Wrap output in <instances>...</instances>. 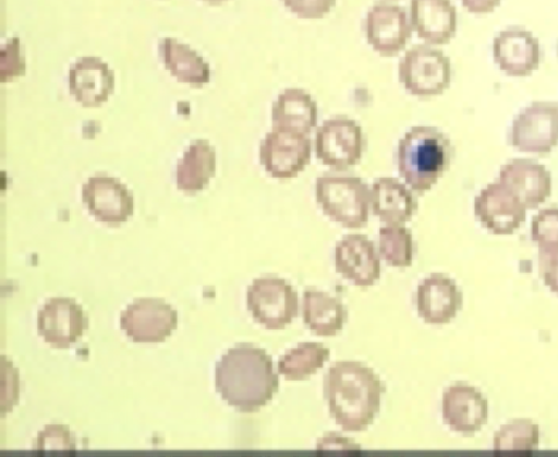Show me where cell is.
<instances>
[{
    "mask_svg": "<svg viewBox=\"0 0 558 457\" xmlns=\"http://www.w3.org/2000/svg\"><path fill=\"white\" fill-rule=\"evenodd\" d=\"M216 389L239 412L262 410L279 389L271 357L253 345H236L217 363Z\"/></svg>",
    "mask_w": 558,
    "mask_h": 457,
    "instance_id": "cell-1",
    "label": "cell"
},
{
    "mask_svg": "<svg viewBox=\"0 0 558 457\" xmlns=\"http://www.w3.org/2000/svg\"><path fill=\"white\" fill-rule=\"evenodd\" d=\"M324 393L333 422L345 432H363L375 423L385 387L361 362L340 361L325 375Z\"/></svg>",
    "mask_w": 558,
    "mask_h": 457,
    "instance_id": "cell-2",
    "label": "cell"
},
{
    "mask_svg": "<svg viewBox=\"0 0 558 457\" xmlns=\"http://www.w3.org/2000/svg\"><path fill=\"white\" fill-rule=\"evenodd\" d=\"M453 156L448 136L435 127L415 125L399 141L398 170L408 188L424 194L449 171Z\"/></svg>",
    "mask_w": 558,
    "mask_h": 457,
    "instance_id": "cell-3",
    "label": "cell"
},
{
    "mask_svg": "<svg viewBox=\"0 0 558 457\" xmlns=\"http://www.w3.org/2000/svg\"><path fill=\"white\" fill-rule=\"evenodd\" d=\"M315 199L331 221L348 229L367 226L371 209V188L362 178L324 175L316 179Z\"/></svg>",
    "mask_w": 558,
    "mask_h": 457,
    "instance_id": "cell-4",
    "label": "cell"
},
{
    "mask_svg": "<svg viewBox=\"0 0 558 457\" xmlns=\"http://www.w3.org/2000/svg\"><path fill=\"white\" fill-rule=\"evenodd\" d=\"M399 81L413 96H439L451 85V60L433 45L414 46L399 63Z\"/></svg>",
    "mask_w": 558,
    "mask_h": 457,
    "instance_id": "cell-5",
    "label": "cell"
},
{
    "mask_svg": "<svg viewBox=\"0 0 558 457\" xmlns=\"http://www.w3.org/2000/svg\"><path fill=\"white\" fill-rule=\"evenodd\" d=\"M314 149L324 166L333 170L355 167L364 152L362 125L347 117L328 119L316 131Z\"/></svg>",
    "mask_w": 558,
    "mask_h": 457,
    "instance_id": "cell-6",
    "label": "cell"
},
{
    "mask_svg": "<svg viewBox=\"0 0 558 457\" xmlns=\"http://www.w3.org/2000/svg\"><path fill=\"white\" fill-rule=\"evenodd\" d=\"M247 306L268 330H283L300 315L298 292L284 279H256L247 290Z\"/></svg>",
    "mask_w": 558,
    "mask_h": 457,
    "instance_id": "cell-7",
    "label": "cell"
},
{
    "mask_svg": "<svg viewBox=\"0 0 558 457\" xmlns=\"http://www.w3.org/2000/svg\"><path fill=\"white\" fill-rule=\"evenodd\" d=\"M509 142L514 149L546 155L558 145V104L536 101L513 120Z\"/></svg>",
    "mask_w": 558,
    "mask_h": 457,
    "instance_id": "cell-8",
    "label": "cell"
},
{
    "mask_svg": "<svg viewBox=\"0 0 558 457\" xmlns=\"http://www.w3.org/2000/svg\"><path fill=\"white\" fill-rule=\"evenodd\" d=\"M312 157L310 135L272 128L259 145V161L266 172L276 179L300 176Z\"/></svg>",
    "mask_w": 558,
    "mask_h": 457,
    "instance_id": "cell-9",
    "label": "cell"
},
{
    "mask_svg": "<svg viewBox=\"0 0 558 457\" xmlns=\"http://www.w3.org/2000/svg\"><path fill=\"white\" fill-rule=\"evenodd\" d=\"M179 315L170 304L159 299H140L121 314V328L138 344L163 342L177 330Z\"/></svg>",
    "mask_w": 558,
    "mask_h": 457,
    "instance_id": "cell-10",
    "label": "cell"
},
{
    "mask_svg": "<svg viewBox=\"0 0 558 457\" xmlns=\"http://www.w3.org/2000/svg\"><path fill=\"white\" fill-rule=\"evenodd\" d=\"M365 29L368 45L384 58L397 57L414 31L405 9L385 2L368 10Z\"/></svg>",
    "mask_w": 558,
    "mask_h": 457,
    "instance_id": "cell-11",
    "label": "cell"
},
{
    "mask_svg": "<svg viewBox=\"0 0 558 457\" xmlns=\"http://www.w3.org/2000/svg\"><path fill=\"white\" fill-rule=\"evenodd\" d=\"M474 213L495 234H512L526 221L527 208L504 182L497 180L475 197Z\"/></svg>",
    "mask_w": 558,
    "mask_h": 457,
    "instance_id": "cell-12",
    "label": "cell"
},
{
    "mask_svg": "<svg viewBox=\"0 0 558 457\" xmlns=\"http://www.w3.org/2000/svg\"><path fill=\"white\" fill-rule=\"evenodd\" d=\"M87 328L82 305L69 298L49 300L37 315V330L56 349H69Z\"/></svg>",
    "mask_w": 558,
    "mask_h": 457,
    "instance_id": "cell-13",
    "label": "cell"
},
{
    "mask_svg": "<svg viewBox=\"0 0 558 457\" xmlns=\"http://www.w3.org/2000/svg\"><path fill=\"white\" fill-rule=\"evenodd\" d=\"M83 203L99 223L120 225L134 214V196L113 177L97 176L83 185Z\"/></svg>",
    "mask_w": 558,
    "mask_h": 457,
    "instance_id": "cell-14",
    "label": "cell"
},
{
    "mask_svg": "<svg viewBox=\"0 0 558 457\" xmlns=\"http://www.w3.org/2000/svg\"><path fill=\"white\" fill-rule=\"evenodd\" d=\"M335 266L343 278L359 287L374 286L381 274L374 242L365 234H348L335 248Z\"/></svg>",
    "mask_w": 558,
    "mask_h": 457,
    "instance_id": "cell-15",
    "label": "cell"
},
{
    "mask_svg": "<svg viewBox=\"0 0 558 457\" xmlns=\"http://www.w3.org/2000/svg\"><path fill=\"white\" fill-rule=\"evenodd\" d=\"M494 59L509 76H530L542 63L541 43L526 29H506L494 40Z\"/></svg>",
    "mask_w": 558,
    "mask_h": 457,
    "instance_id": "cell-16",
    "label": "cell"
},
{
    "mask_svg": "<svg viewBox=\"0 0 558 457\" xmlns=\"http://www.w3.org/2000/svg\"><path fill=\"white\" fill-rule=\"evenodd\" d=\"M488 400L475 388L456 386L442 395V420L453 432L472 435L488 423Z\"/></svg>",
    "mask_w": 558,
    "mask_h": 457,
    "instance_id": "cell-17",
    "label": "cell"
},
{
    "mask_svg": "<svg viewBox=\"0 0 558 457\" xmlns=\"http://www.w3.org/2000/svg\"><path fill=\"white\" fill-rule=\"evenodd\" d=\"M500 182L525 205L535 209L551 194V175L543 166L531 159H513L500 169Z\"/></svg>",
    "mask_w": 558,
    "mask_h": 457,
    "instance_id": "cell-18",
    "label": "cell"
},
{
    "mask_svg": "<svg viewBox=\"0 0 558 457\" xmlns=\"http://www.w3.org/2000/svg\"><path fill=\"white\" fill-rule=\"evenodd\" d=\"M416 304L425 323L448 324L462 309L463 294L454 280L433 274L418 286Z\"/></svg>",
    "mask_w": 558,
    "mask_h": 457,
    "instance_id": "cell-19",
    "label": "cell"
},
{
    "mask_svg": "<svg viewBox=\"0 0 558 457\" xmlns=\"http://www.w3.org/2000/svg\"><path fill=\"white\" fill-rule=\"evenodd\" d=\"M70 94L84 107H99L114 94L116 76L99 58H82L69 72Z\"/></svg>",
    "mask_w": 558,
    "mask_h": 457,
    "instance_id": "cell-20",
    "label": "cell"
},
{
    "mask_svg": "<svg viewBox=\"0 0 558 457\" xmlns=\"http://www.w3.org/2000/svg\"><path fill=\"white\" fill-rule=\"evenodd\" d=\"M411 20L427 45L449 44L457 34L458 13L451 0H412Z\"/></svg>",
    "mask_w": 558,
    "mask_h": 457,
    "instance_id": "cell-21",
    "label": "cell"
},
{
    "mask_svg": "<svg viewBox=\"0 0 558 457\" xmlns=\"http://www.w3.org/2000/svg\"><path fill=\"white\" fill-rule=\"evenodd\" d=\"M417 208L413 191L397 178H378L371 188V211L388 226L411 221Z\"/></svg>",
    "mask_w": 558,
    "mask_h": 457,
    "instance_id": "cell-22",
    "label": "cell"
},
{
    "mask_svg": "<svg viewBox=\"0 0 558 457\" xmlns=\"http://www.w3.org/2000/svg\"><path fill=\"white\" fill-rule=\"evenodd\" d=\"M318 105L304 88H286L271 106L276 130L310 135L318 123Z\"/></svg>",
    "mask_w": 558,
    "mask_h": 457,
    "instance_id": "cell-23",
    "label": "cell"
},
{
    "mask_svg": "<svg viewBox=\"0 0 558 457\" xmlns=\"http://www.w3.org/2000/svg\"><path fill=\"white\" fill-rule=\"evenodd\" d=\"M217 154L207 140L194 141L178 163V189L194 194L209 185L216 176Z\"/></svg>",
    "mask_w": 558,
    "mask_h": 457,
    "instance_id": "cell-24",
    "label": "cell"
},
{
    "mask_svg": "<svg viewBox=\"0 0 558 457\" xmlns=\"http://www.w3.org/2000/svg\"><path fill=\"white\" fill-rule=\"evenodd\" d=\"M303 316L305 324L315 335L331 337L342 332L348 312L341 299L333 298L325 291L306 290Z\"/></svg>",
    "mask_w": 558,
    "mask_h": 457,
    "instance_id": "cell-25",
    "label": "cell"
},
{
    "mask_svg": "<svg viewBox=\"0 0 558 457\" xmlns=\"http://www.w3.org/2000/svg\"><path fill=\"white\" fill-rule=\"evenodd\" d=\"M159 51L167 70L181 83L202 86L210 82L209 63L189 45L166 38L159 45Z\"/></svg>",
    "mask_w": 558,
    "mask_h": 457,
    "instance_id": "cell-26",
    "label": "cell"
},
{
    "mask_svg": "<svg viewBox=\"0 0 558 457\" xmlns=\"http://www.w3.org/2000/svg\"><path fill=\"white\" fill-rule=\"evenodd\" d=\"M330 358L323 344L304 342L278 361V373L287 381H304L322 370Z\"/></svg>",
    "mask_w": 558,
    "mask_h": 457,
    "instance_id": "cell-27",
    "label": "cell"
},
{
    "mask_svg": "<svg viewBox=\"0 0 558 457\" xmlns=\"http://www.w3.org/2000/svg\"><path fill=\"white\" fill-rule=\"evenodd\" d=\"M541 445V429L522 420L501 429L495 436L494 453L496 455H530Z\"/></svg>",
    "mask_w": 558,
    "mask_h": 457,
    "instance_id": "cell-28",
    "label": "cell"
},
{
    "mask_svg": "<svg viewBox=\"0 0 558 457\" xmlns=\"http://www.w3.org/2000/svg\"><path fill=\"white\" fill-rule=\"evenodd\" d=\"M414 249L413 233L405 227L387 226L380 229L379 251L388 266H412Z\"/></svg>",
    "mask_w": 558,
    "mask_h": 457,
    "instance_id": "cell-29",
    "label": "cell"
},
{
    "mask_svg": "<svg viewBox=\"0 0 558 457\" xmlns=\"http://www.w3.org/2000/svg\"><path fill=\"white\" fill-rule=\"evenodd\" d=\"M532 240L538 248L558 246V208L543 209L534 216Z\"/></svg>",
    "mask_w": 558,
    "mask_h": 457,
    "instance_id": "cell-30",
    "label": "cell"
},
{
    "mask_svg": "<svg viewBox=\"0 0 558 457\" xmlns=\"http://www.w3.org/2000/svg\"><path fill=\"white\" fill-rule=\"evenodd\" d=\"M35 453H76V444L65 426L51 425L39 434L35 444Z\"/></svg>",
    "mask_w": 558,
    "mask_h": 457,
    "instance_id": "cell-31",
    "label": "cell"
},
{
    "mask_svg": "<svg viewBox=\"0 0 558 457\" xmlns=\"http://www.w3.org/2000/svg\"><path fill=\"white\" fill-rule=\"evenodd\" d=\"M26 71L25 59L22 57L21 40L9 41L2 48V82H10L13 77L24 76Z\"/></svg>",
    "mask_w": 558,
    "mask_h": 457,
    "instance_id": "cell-32",
    "label": "cell"
},
{
    "mask_svg": "<svg viewBox=\"0 0 558 457\" xmlns=\"http://www.w3.org/2000/svg\"><path fill=\"white\" fill-rule=\"evenodd\" d=\"M282 2L302 20H322L337 4V0H282Z\"/></svg>",
    "mask_w": 558,
    "mask_h": 457,
    "instance_id": "cell-33",
    "label": "cell"
},
{
    "mask_svg": "<svg viewBox=\"0 0 558 457\" xmlns=\"http://www.w3.org/2000/svg\"><path fill=\"white\" fill-rule=\"evenodd\" d=\"M538 273H541L545 285L558 294V246L541 248Z\"/></svg>",
    "mask_w": 558,
    "mask_h": 457,
    "instance_id": "cell-34",
    "label": "cell"
},
{
    "mask_svg": "<svg viewBox=\"0 0 558 457\" xmlns=\"http://www.w3.org/2000/svg\"><path fill=\"white\" fill-rule=\"evenodd\" d=\"M464 9L475 14H485L494 12L499 5L501 0H461Z\"/></svg>",
    "mask_w": 558,
    "mask_h": 457,
    "instance_id": "cell-35",
    "label": "cell"
},
{
    "mask_svg": "<svg viewBox=\"0 0 558 457\" xmlns=\"http://www.w3.org/2000/svg\"><path fill=\"white\" fill-rule=\"evenodd\" d=\"M208 2H225V0H208Z\"/></svg>",
    "mask_w": 558,
    "mask_h": 457,
    "instance_id": "cell-36",
    "label": "cell"
}]
</instances>
